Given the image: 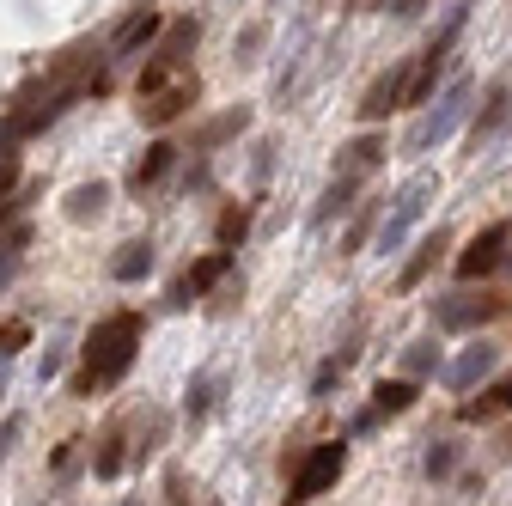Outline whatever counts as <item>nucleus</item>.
Here are the masks:
<instances>
[{
  "instance_id": "25",
  "label": "nucleus",
  "mask_w": 512,
  "mask_h": 506,
  "mask_svg": "<svg viewBox=\"0 0 512 506\" xmlns=\"http://www.w3.org/2000/svg\"><path fill=\"white\" fill-rule=\"evenodd\" d=\"M13 183H19V171H13V165H0V202H7V189H13Z\"/></svg>"
},
{
  "instance_id": "2",
  "label": "nucleus",
  "mask_w": 512,
  "mask_h": 506,
  "mask_svg": "<svg viewBox=\"0 0 512 506\" xmlns=\"http://www.w3.org/2000/svg\"><path fill=\"white\" fill-rule=\"evenodd\" d=\"M342 470H348V446H342V439L317 446V452L299 464V476H293V500H317L324 488H336V482H342Z\"/></svg>"
},
{
  "instance_id": "12",
  "label": "nucleus",
  "mask_w": 512,
  "mask_h": 506,
  "mask_svg": "<svg viewBox=\"0 0 512 506\" xmlns=\"http://www.w3.org/2000/svg\"><path fill=\"white\" fill-rule=\"evenodd\" d=\"M415 403V385H403V378H391V385L372 391V415H403Z\"/></svg>"
},
{
  "instance_id": "3",
  "label": "nucleus",
  "mask_w": 512,
  "mask_h": 506,
  "mask_svg": "<svg viewBox=\"0 0 512 506\" xmlns=\"http://www.w3.org/2000/svg\"><path fill=\"white\" fill-rule=\"evenodd\" d=\"M464 110H470V86L458 80L452 92H445V98H439V110H433V116L421 122V129H415V153H421V147H433V141H445V135H452Z\"/></svg>"
},
{
  "instance_id": "24",
  "label": "nucleus",
  "mask_w": 512,
  "mask_h": 506,
  "mask_svg": "<svg viewBox=\"0 0 512 506\" xmlns=\"http://www.w3.org/2000/svg\"><path fill=\"white\" fill-rule=\"evenodd\" d=\"M427 470H433V476H445V470H452V452H445V446H439V452H427Z\"/></svg>"
},
{
  "instance_id": "13",
  "label": "nucleus",
  "mask_w": 512,
  "mask_h": 506,
  "mask_svg": "<svg viewBox=\"0 0 512 506\" xmlns=\"http://www.w3.org/2000/svg\"><path fill=\"white\" fill-rule=\"evenodd\" d=\"M104 202H110V183H86V189H74V202H68V220H92Z\"/></svg>"
},
{
  "instance_id": "6",
  "label": "nucleus",
  "mask_w": 512,
  "mask_h": 506,
  "mask_svg": "<svg viewBox=\"0 0 512 506\" xmlns=\"http://www.w3.org/2000/svg\"><path fill=\"white\" fill-rule=\"evenodd\" d=\"M403 104H409V68L384 74V80L366 92V104H360V122H378V116H391V110H403Z\"/></svg>"
},
{
  "instance_id": "5",
  "label": "nucleus",
  "mask_w": 512,
  "mask_h": 506,
  "mask_svg": "<svg viewBox=\"0 0 512 506\" xmlns=\"http://www.w3.org/2000/svg\"><path fill=\"white\" fill-rule=\"evenodd\" d=\"M427 189H433V183H427V177H415L403 196H397V214L384 220V232H378V244H384V250H397V244H403V232H409V226H415V214L427 208Z\"/></svg>"
},
{
  "instance_id": "8",
  "label": "nucleus",
  "mask_w": 512,
  "mask_h": 506,
  "mask_svg": "<svg viewBox=\"0 0 512 506\" xmlns=\"http://www.w3.org/2000/svg\"><path fill=\"white\" fill-rule=\"evenodd\" d=\"M506 122H512V86L500 80V86L488 92V110H482V122H476V147H482L488 135H500V129H506Z\"/></svg>"
},
{
  "instance_id": "22",
  "label": "nucleus",
  "mask_w": 512,
  "mask_h": 506,
  "mask_svg": "<svg viewBox=\"0 0 512 506\" xmlns=\"http://www.w3.org/2000/svg\"><path fill=\"white\" fill-rule=\"evenodd\" d=\"M19 342H25V330H19V324H0V354H13Z\"/></svg>"
},
{
  "instance_id": "14",
  "label": "nucleus",
  "mask_w": 512,
  "mask_h": 506,
  "mask_svg": "<svg viewBox=\"0 0 512 506\" xmlns=\"http://www.w3.org/2000/svg\"><path fill=\"white\" fill-rule=\"evenodd\" d=\"M439 250H445V232H433V238H421V257H415V263L403 269V287H415V281H421V275H427V269L439 263Z\"/></svg>"
},
{
  "instance_id": "17",
  "label": "nucleus",
  "mask_w": 512,
  "mask_h": 506,
  "mask_svg": "<svg viewBox=\"0 0 512 506\" xmlns=\"http://www.w3.org/2000/svg\"><path fill=\"white\" fill-rule=\"evenodd\" d=\"M171 153H177V147H165V141H159V147H147V159L135 165V189H141V183H153V177L171 165Z\"/></svg>"
},
{
  "instance_id": "7",
  "label": "nucleus",
  "mask_w": 512,
  "mask_h": 506,
  "mask_svg": "<svg viewBox=\"0 0 512 506\" xmlns=\"http://www.w3.org/2000/svg\"><path fill=\"white\" fill-rule=\"evenodd\" d=\"M189 98H196V74H183L177 86H159L153 98H141V116L153 122V129H165L171 116H183V104H189Z\"/></svg>"
},
{
  "instance_id": "1",
  "label": "nucleus",
  "mask_w": 512,
  "mask_h": 506,
  "mask_svg": "<svg viewBox=\"0 0 512 506\" xmlns=\"http://www.w3.org/2000/svg\"><path fill=\"white\" fill-rule=\"evenodd\" d=\"M135 348H141V318H135V311H116L110 324H98V330L86 336V372L74 378V391H92V385L122 378L128 360H135Z\"/></svg>"
},
{
  "instance_id": "15",
  "label": "nucleus",
  "mask_w": 512,
  "mask_h": 506,
  "mask_svg": "<svg viewBox=\"0 0 512 506\" xmlns=\"http://www.w3.org/2000/svg\"><path fill=\"white\" fill-rule=\"evenodd\" d=\"M488 366H494V354H488V348H476V354H464V360L452 366V385H458V391H464V385H476V378H482Z\"/></svg>"
},
{
  "instance_id": "11",
  "label": "nucleus",
  "mask_w": 512,
  "mask_h": 506,
  "mask_svg": "<svg viewBox=\"0 0 512 506\" xmlns=\"http://www.w3.org/2000/svg\"><path fill=\"white\" fill-rule=\"evenodd\" d=\"M110 275H116V281H141V275H153V244H122V257L110 263Z\"/></svg>"
},
{
  "instance_id": "9",
  "label": "nucleus",
  "mask_w": 512,
  "mask_h": 506,
  "mask_svg": "<svg viewBox=\"0 0 512 506\" xmlns=\"http://www.w3.org/2000/svg\"><path fill=\"white\" fill-rule=\"evenodd\" d=\"M159 31H165V19H159V13H135V19L116 31V55H135V49H141V43H153Z\"/></svg>"
},
{
  "instance_id": "23",
  "label": "nucleus",
  "mask_w": 512,
  "mask_h": 506,
  "mask_svg": "<svg viewBox=\"0 0 512 506\" xmlns=\"http://www.w3.org/2000/svg\"><path fill=\"white\" fill-rule=\"evenodd\" d=\"M336 378H342V360H330V366H317V391H330Z\"/></svg>"
},
{
  "instance_id": "16",
  "label": "nucleus",
  "mask_w": 512,
  "mask_h": 506,
  "mask_svg": "<svg viewBox=\"0 0 512 506\" xmlns=\"http://www.w3.org/2000/svg\"><path fill=\"white\" fill-rule=\"evenodd\" d=\"M378 153H384V141H378V135H360V141L348 147V159H342V177H354V171H360V165H372Z\"/></svg>"
},
{
  "instance_id": "18",
  "label": "nucleus",
  "mask_w": 512,
  "mask_h": 506,
  "mask_svg": "<svg viewBox=\"0 0 512 506\" xmlns=\"http://www.w3.org/2000/svg\"><path fill=\"white\" fill-rule=\"evenodd\" d=\"M500 409H512V385H494L482 403H464V415H470V421H482V415H500Z\"/></svg>"
},
{
  "instance_id": "10",
  "label": "nucleus",
  "mask_w": 512,
  "mask_h": 506,
  "mask_svg": "<svg viewBox=\"0 0 512 506\" xmlns=\"http://www.w3.org/2000/svg\"><path fill=\"white\" fill-rule=\"evenodd\" d=\"M226 263H232V250H214V257L208 263H196V275H189L183 287H177V299H196V293H208L220 275H226Z\"/></svg>"
},
{
  "instance_id": "19",
  "label": "nucleus",
  "mask_w": 512,
  "mask_h": 506,
  "mask_svg": "<svg viewBox=\"0 0 512 506\" xmlns=\"http://www.w3.org/2000/svg\"><path fill=\"white\" fill-rule=\"evenodd\" d=\"M348 196H354V177H342V183H330V196H324V208H317V226H324L330 214H342V208H348Z\"/></svg>"
},
{
  "instance_id": "20",
  "label": "nucleus",
  "mask_w": 512,
  "mask_h": 506,
  "mask_svg": "<svg viewBox=\"0 0 512 506\" xmlns=\"http://www.w3.org/2000/svg\"><path fill=\"white\" fill-rule=\"evenodd\" d=\"M244 226H250V214H244V208H226V214H220V244H238Z\"/></svg>"
},
{
  "instance_id": "21",
  "label": "nucleus",
  "mask_w": 512,
  "mask_h": 506,
  "mask_svg": "<svg viewBox=\"0 0 512 506\" xmlns=\"http://www.w3.org/2000/svg\"><path fill=\"white\" fill-rule=\"evenodd\" d=\"M433 360H439V348H433V342H415V348H409V366H415V372H427Z\"/></svg>"
},
{
  "instance_id": "4",
  "label": "nucleus",
  "mask_w": 512,
  "mask_h": 506,
  "mask_svg": "<svg viewBox=\"0 0 512 506\" xmlns=\"http://www.w3.org/2000/svg\"><path fill=\"white\" fill-rule=\"evenodd\" d=\"M500 250H506V220H494L488 232H476V238H470V250L458 257V275H464V281H476V275L500 269Z\"/></svg>"
}]
</instances>
